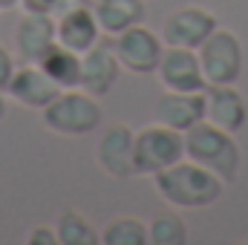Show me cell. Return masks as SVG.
I'll list each match as a JSON object with an SVG mask.
<instances>
[{"label": "cell", "mask_w": 248, "mask_h": 245, "mask_svg": "<svg viewBox=\"0 0 248 245\" xmlns=\"http://www.w3.org/2000/svg\"><path fill=\"white\" fill-rule=\"evenodd\" d=\"M153 179L156 193L170 205V208H182V211H199V208H211L214 202H219L225 182L211 173L208 168L182 159L165 170H159Z\"/></svg>", "instance_id": "obj_1"}, {"label": "cell", "mask_w": 248, "mask_h": 245, "mask_svg": "<svg viewBox=\"0 0 248 245\" xmlns=\"http://www.w3.org/2000/svg\"><path fill=\"white\" fill-rule=\"evenodd\" d=\"M185 159L208 168L211 173H217L225 184L237 182L240 176V144L234 138V133L211 124L208 119L193 124L185 130Z\"/></svg>", "instance_id": "obj_2"}, {"label": "cell", "mask_w": 248, "mask_h": 245, "mask_svg": "<svg viewBox=\"0 0 248 245\" xmlns=\"http://www.w3.org/2000/svg\"><path fill=\"white\" fill-rule=\"evenodd\" d=\"M44 127L55 136H66V138H81L90 136L101 127V104L95 95L84 92V90H61L55 95V101H49L41 110Z\"/></svg>", "instance_id": "obj_3"}, {"label": "cell", "mask_w": 248, "mask_h": 245, "mask_svg": "<svg viewBox=\"0 0 248 245\" xmlns=\"http://www.w3.org/2000/svg\"><path fill=\"white\" fill-rule=\"evenodd\" d=\"M182 159H185V133L159 122L136 130V138H133V173L136 176H156L159 170Z\"/></svg>", "instance_id": "obj_4"}, {"label": "cell", "mask_w": 248, "mask_h": 245, "mask_svg": "<svg viewBox=\"0 0 248 245\" xmlns=\"http://www.w3.org/2000/svg\"><path fill=\"white\" fill-rule=\"evenodd\" d=\"M199 63L205 72L208 87H219V84H237L243 75V44L231 29H217L199 49Z\"/></svg>", "instance_id": "obj_5"}, {"label": "cell", "mask_w": 248, "mask_h": 245, "mask_svg": "<svg viewBox=\"0 0 248 245\" xmlns=\"http://www.w3.org/2000/svg\"><path fill=\"white\" fill-rule=\"evenodd\" d=\"M113 52H116V58H119L124 72L153 75L159 69V61H162L165 41L153 29H147L144 23H139V26H130L127 32L113 38Z\"/></svg>", "instance_id": "obj_6"}, {"label": "cell", "mask_w": 248, "mask_h": 245, "mask_svg": "<svg viewBox=\"0 0 248 245\" xmlns=\"http://www.w3.org/2000/svg\"><path fill=\"white\" fill-rule=\"evenodd\" d=\"M217 29H219V20L214 12H208L202 6H179L165 17L162 41H165V46L199 49Z\"/></svg>", "instance_id": "obj_7"}, {"label": "cell", "mask_w": 248, "mask_h": 245, "mask_svg": "<svg viewBox=\"0 0 248 245\" xmlns=\"http://www.w3.org/2000/svg\"><path fill=\"white\" fill-rule=\"evenodd\" d=\"M156 75H159L162 87L173 90V92H205L208 90V81H205V72H202L196 49L165 46Z\"/></svg>", "instance_id": "obj_8"}, {"label": "cell", "mask_w": 248, "mask_h": 245, "mask_svg": "<svg viewBox=\"0 0 248 245\" xmlns=\"http://www.w3.org/2000/svg\"><path fill=\"white\" fill-rule=\"evenodd\" d=\"M133 138L136 133L127 124H113L101 133L95 144V162L98 168L113 179H130L133 173Z\"/></svg>", "instance_id": "obj_9"}, {"label": "cell", "mask_w": 248, "mask_h": 245, "mask_svg": "<svg viewBox=\"0 0 248 245\" xmlns=\"http://www.w3.org/2000/svg\"><path fill=\"white\" fill-rule=\"evenodd\" d=\"M9 98L17 101L20 107L29 110H44L49 101H55V95L61 92V87L38 66V63H20L6 87Z\"/></svg>", "instance_id": "obj_10"}, {"label": "cell", "mask_w": 248, "mask_h": 245, "mask_svg": "<svg viewBox=\"0 0 248 245\" xmlns=\"http://www.w3.org/2000/svg\"><path fill=\"white\" fill-rule=\"evenodd\" d=\"M119 75H122V63L116 58L113 46L95 44L90 52L81 55V84H78V90H84L95 98H104L116 87Z\"/></svg>", "instance_id": "obj_11"}, {"label": "cell", "mask_w": 248, "mask_h": 245, "mask_svg": "<svg viewBox=\"0 0 248 245\" xmlns=\"http://www.w3.org/2000/svg\"><path fill=\"white\" fill-rule=\"evenodd\" d=\"M153 116L159 124H168L179 133L190 130L193 124L205 122V92H173L165 90L156 104H153Z\"/></svg>", "instance_id": "obj_12"}, {"label": "cell", "mask_w": 248, "mask_h": 245, "mask_svg": "<svg viewBox=\"0 0 248 245\" xmlns=\"http://www.w3.org/2000/svg\"><path fill=\"white\" fill-rule=\"evenodd\" d=\"M55 17L41 12H23L20 23L15 26V46L20 63H38L41 55L55 44Z\"/></svg>", "instance_id": "obj_13"}, {"label": "cell", "mask_w": 248, "mask_h": 245, "mask_svg": "<svg viewBox=\"0 0 248 245\" xmlns=\"http://www.w3.org/2000/svg\"><path fill=\"white\" fill-rule=\"evenodd\" d=\"M55 38H58V44H63L66 49H72L78 55L90 52L101 38V26L95 20L93 6H78V9L58 15L55 17Z\"/></svg>", "instance_id": "obj_14"}, {"label": "cell", "mask_w": 248, "mask_h": 245, "mask_svg": "<svg viewBox=\"0 0 248 245\" xmlns=\"http://www.w3.org/2000/svg\"><path fill=\"white\" fill-rule=\"evenodd\" d=\"M205 119L228 133H240L248 122L246 98L234 84H219L205 90Z\"/></svg>", "instance_id": "obj_15"}, {"label": "cell", "mask_w": 248, "mask_h": 245, "mask_svg": "<svg viewBox=\"0 0 248 245\" xmlns=\"http://www.w3.org/2000/svg\"><path fill=\"white\" fill-rule=\"evenodd\" d=\"M93 12L95 20L101 26V35H122L130 26L144 23V0H93Z\"/></svg>", "instance_id": "obj_16"}, {"label": "cell", "mask_w": 248, "mask_h": 245, "mask_svg": "<svg viewBox=\"0 0 248 245\" xmlns=\"http://www.w3.org/2000/svg\"><path fill=\"white\" fill-rule=\"evenodd\" d=\"M38 66H41L61 90H78V84H81V55L72 52V49H66L58 41L41 55Z\"/></svg>", "instance_id": "obj_17"}, {"label": "cell", "mask_w": 248, "mask_h": 245, "mask_svg": "<svg viewBox=\"0 0 248 245\" xmlns=\"http://www.w3.org/2000/svg\"><path fill=\"white\" fill-rule=\"evenodd\" d=\"M55 231H58V243L61 245H95V243H101V234L75 208H66V211L58 214Z\"/></svg>", "instance_id": "obj_18"}, {"label": "cell", "mask_w": 248, "mask_h": 245, "mask_svg": "<svg viewBox=\"0 0 248 245\" xmlns=\"http://www.w3.org/2000/svg\"><path fill=\"white\" fill-rule=\"evenodd\" d=\"M101 245H147V222H141L139 216H113L101 231Z\"/></svg>", "instance_id": "obj_19"}, {"label": "cell", "mask_w": 248, "mask_h": 245, "mask_svg": "<svg viewBox=\"0 0 248 245\" xmlns=\"http://www.w3.org/2000/svg\"><path fill=\"white\" fill-rule=\"evenodd\" d=\"M147 234H150V245H185L187 243V225L176 211L156 214L147 222Z\"/></svg>", "instance_id": "obj_20"}, {"label": "cell", "mask_w": 248, "mask_h": 245, "mask_svg": "<svg viewBox=\"0 0 248 245\" xmlns=\"http://www.w3.org/2000/svg\"><path fill=\"white\" fill-rule=\"evenodd\" d=\"M78 6H93V0H20L23 12H41L52 17H58L69 9H78Z\"/></svg>", "instance_id": "obj_21"}, {"label": "cell", "mask_w": 248, "mask_h": 245, "mask_svg": "<svg viewBox=\"0 0 248 245\" xmlns=\"http://www.w3.org/2000/svg\"><path fill=\"white\" fill-rule=\"evenodd\" d=\"M26 245H61L58 243V231L55 228H49V225H35V228H29V234H26Z\"/></svg>", "instance_id": "obj_22"}, {"label": "cell", "mask_w": 248, "mask_h": 245, "mask_svg": "<svg viewBox=\"0 0 248 245\" xmlns=\"http://www.w3.org/2000/svg\"><path fill=\"white\" fill-rule=\"evenodd\" d=\"M15 69H17L15 55L0 44V90H3V92H6V87H9V81H12V75H15Z\"/></svg>", "instance_id": "obj_23"}, {"label": "cell", "mask_w": 248, "mask_h": 245, "mask_svg": "<svg viewBox=\"0 0 248 245\" xmlns=\"http://www.w3.org/2000/svg\"><path fill=\"white\" fill-rule=\"evenodd\" d=\"M17 6H20V0H0V12H12Z\"/></svg>", "instance_id": "obj_24"}, {"label": "cell", "mask_w": 248, "mask_h": 245, "mask_svg": "<svg viewBox=\"0 0 248 245\" xmlns=\"http://www.w3.org/2000/svg\"><path fill=\"white\" fill-rule=\"evenodd\" d=\"M6 119V95H3V90H0V122Z\"/></svg>", "instance_id": "obj_25"}]
</instances>
